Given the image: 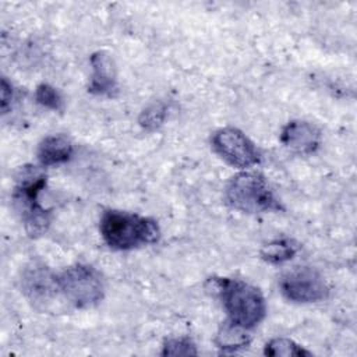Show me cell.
I'll list each match as a JSON object with an SVG mask.
<instances>
[{
    "mask_svg": "<svg viewBox=\"0 0 357 357\" xmlns=\"http://www.w3.org/2000/svg\"><path fill=\"white\" fill-rule=\"evenodd\" d=\"M99 231L103 241L117 251L153 244L160 237V229L155 219L119 209H107L102 213Z\"/></svg>",
    "mask_w": 357,
    "mask_h": 357,
    "instance_id": "1",
    "label": "cell"
},
{
    "mask_svg": "<svg viewBox=\"0 0 357 357\" xmlns=\"http://www.w3.org/2000/svg\"><path fill=\"white\" fill-rule=\"evenodd\" d=\"M46 181V174L32 165L21 166L15 176L13 205L29 237L45 234L50 226V211L45 209L38 199Z\"/></svg>",
    "mask_w": 357,
    "mask_h": 357,
    "instance_id": "2",
    "label": "cell"
},
{
    "mask_svg": "<svg viewBox=\"0 0 357 357\" xmlns=\"http://www.w3.org/2000/svg\"><path fill=\"white\" fill-rule=\"evenodd\" d=\"M209 283L222 300L230 322L250 331L265 318V300L255 286L229 278H213Z\"/></svg>",
    "mask_w": 357,
    "mask_h": 357,
    "instance_id": "3",
    "label": "cell"
},
{
    "mask_svg": "<svg viewBox=\"0 0 357 357\" xmlns=\"http://www.w3.org/2000/svg\"><path fill=\"white\" fill-rule=\"evenodd\" d=\"M226 202L244 213H264L282 211V205L266 178L254 172L234 174L225 188Z\"/></svg>",
    "mask_w": 357,
    "mask_h": 357,
    "instance_id": "4",
    "label": "cell"
},
{
    "mask_svg": "<svg viewBox=\"0 0 357 357\" xmlns=\"http://www.w3.org/2000/svg\"><path fill=\"white\" fill-rule=\"evenodd\" d=\"M57 280L64 300L77 308L92 307L105 296V284L99 272L85 264L68 266L57 276Z\"/></svg>",
    "mask_w": 357,
    "mask_h": 357,
    "instance_id": "5",
    "label": "cell"
},
{
    "mask_svg": "<svg viewBox=\"0 0 357 357\" xmlns=\"http://www.w3.org/2000/svg\"><path fill=\"white\" fill-rule=\"evenodd\" d=\"M211 144L213 151L233 167L247 169L261 162L258 148L238 128L225 127L215 131Z\"/></svg>",
    "mask_w": 357,
    "mask_h": 357,
    "instance_id": "6",
    "label": "cell"
},
{
    "mask_svg": "<svg viewBox=\"0 0 357 357\" xmlns=\"http://www.w3.org/2000/svg\"><path fill=\"white\" fill-rule=\"evenodd\" d=\"M279 287L287 300L298 304L318 303L329 294L321 273L310 266H297L283 273Z\"/></svg>",
    "mask_w": 357,
    "mask_h": 357,
    "instance_id": "7",
    "label": "cell"
},
{
    "mask_svg": "<svg viewBox=\"0 0 357 357\" xmlns=\"http://www.w3.org/2000/svg\"><path fill=\"white\" fill-rule=\"evenodd\" d=\"M21 289L29 301L39 310H49L61 294L57 276L46 266L32 264L21 276Z\"/></svg>",
    "mask_w": 357,
    "mask_h": 357,
    "instance_id": "8",
    "label": "cell"
},
{
    "mask_svg": "<svg viewBox=\"0 0 357 357\" xmlns=\"http://www.w3.org/2000/svg\"><path fill=\"white\" fill-rule=\"evenodd\" d=\"M280 142L291 152L311 155L321 145V131L310 121L293 120L282 128Z\"/></svg>",
    "mask_w": 357,
    "mask_h": 357,
    "instance_id": "9",
    "label": "cell"
},
{
    "mask_svg": "<svg viewBox=\"0 0 357 357\" xmlns=\"http://www.w3.org/2000/svg\"><path fill=\"white\" fill-rule=\"evenodd\" d=\"M89 63L92 67V75L88 85V92L99 96H116L119 91L117 70L110 54L103 50L95 52L91 54Z\"/></svg>",
    "mask_w": 357,
    "mask_h": 357,
    "instance_id": "10",
    "label": "cell"
},
{
    "mask_svg": "<svg viewBox=\"0 0 357 357\" xmlns=\"http://www.w3.org/2000/svg\"><path fill=\"white\" fill-rule=\"evenodd\" d=\"M74 153L71 141L60 134L45 137L36 151L38 160L42 166H57L68 162Z\"/></svg>",
    "mask_w": 357,
    "mask_h": 357,
    "instance_id": "11",
    "label": "cell"
},
{
    "mask_svg": "<svg viewBox=\"0 0 357 357\" xmlns=\"http://www.w3.org/2000/svg\"><path fill=\"white\" fill-rule=\"evenodd\" d=\"M215 343L223 353H234L248 347L251 343V336L248 335V329L238 326L227 319L220 325L215 337Z\"/></svg>",
    "mask_w": 357,
    "mask_h": 357,
    "instance_id": "12",
    "label": "cell"
},
{
    "mask_svg": "<svg viewBox=\"0 0 357 357\" xmlns=\"http://www.w3.org/2000/svg\"><path fill=\"white\" fill-rule=\"evenodd\" d=\"M298 250H300V244L293 238H287V237L275 238L262 245L259 251V257L268 264L279 265L294 258Z\"/></svg>",
    "mask_w": 357,
    "mask_h": 357,
    "instance_id": "13",
    "label": "cell"
},
{
    "mask_svg": "<svg viewBox=\"0 0 357 357\" xmlns=\"http://www.w3.org/2000/svg\"><path fill=\"white\" fill-rule=\"evenodd\" d=\"M265 356L271 357H307L312 356L311 351L305 350L294 340L287 337H275L265 344L264 349Z\"/></svg>",
    "mask_w": 357,
    "mask_h": 357,
    "instance_id": "14",
    "label": "cell"
},
{
    "mask_svg": "<svg viewBox=\"0 0 357 357\" xmlns=\"http://www.w3.org/2000/svg\"><path fill=\"white\" fill-rule=\"evenodd\" d=\"M166 119V107L163 103H152L148 107H145L138 119L139 126L146 131H153L159 128Z\"/></svg>",
    "mask_w": 357,
    "mask_h": 357,
    "instance_id": "15",
    "label": "cell"
},
{
    "mask_svg": "<svg viewBox=\"0 0 357 357\" xmlns=\"http://www.w3.org/2000/svg\"><path fill=\"white\" fill-rule=\"evenodd\" d=\"M162 356H197L198 350L190 337H170L162 346Z\"/></svg>",
    "mask_w": 357,
    "mask_h": 357,
    "instance_id": "16",
    "label": "cell"
},
{
    "mask_svg": "<svg viewBox=\"0 0 357 357\" xmlns=\"http://www.w3.org/2000/svg\"><path fill=\"white\" fill-rule=\"evenodd\" d=\"M36 102L50 110L59 112L63 109V98L61 93L52 86L50 84H39L35 89Z\"/></svg>",
    "mask_w": 357,
    "mask_h": 357,
    "instance_id": "17",
    "label": "cell"
},
{
    "mask_svg": "<svg viewBox=\"0 0 357 357\" xmlns=\"http://www.w3.org/2000/svg\"><path fill=\"white\" fill-rule=\"evenodd\" d=\"M13 99H14L13 85H11V82H8V79L6 77H1V112L4 114L11 110Z\"/></svg>",
    "mask_w": 357,
    "mask_h": 357,
    "instance_id": "18",
    "label": "cell"
}]
</instances>
